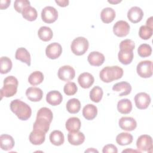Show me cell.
I'll use <instances>...</instances> for the list:
<instances>
[{
  "label": "cell",
  "mask_w": 153,
  "mask_h": 153,
  "mask_svg": "<svg viewBox=\"0 0 153 153\" xmlns=\"http://www.w3.org/2000/svg\"><path fill=\"white\" fill-rule=\"evenodd\" d=\"M56 3H57L60 7H65L68 5L69 1L68 0H56Z\"/></svg>",
  "instance_id": "obj_45"
},
{
  "label": "cell",
  "mask_w": 153,
  "mask_h": 153,
  "mask_svg": "<svg viewBox=\"0 0 153 153\" xmlns=\"http://www.w3.org/2000/svg\"><path fill=\"white\" fill-rule=\"evenodd\" d=\"M1 2V5H0V8L1 10H4L5 9L7 8L8 7V6L10 4L11 1L10 0H1L0 1Z\"/></svg>",
  "instance_id": "obj_44"
},
{
  "label": "cell",
  "mask_w": 153,
  "mask_h": 153,
  "mask_svg": "<svg viewBox=\"0 0 153 153\" xmlns=\"http://www.w3.org/2000/svg\"><path fill=\"white\" fill-rule=\"evenodd\" d=\"M113 91L118 92L119 96H127L129 94L131 91V85L126 81H122L115 84L112 87Z\"/></svg>",
  "instance_id": "obj_15"
},
{
  "label": "cell",
  "mask_w": 153,
  "mask_h": 153,
  "mask_svg": "<svg viewBox=\"0 0 153 153\" xmlns=\"http://www.w3.org/2000/svg\"><path fill=\"white\" fill-rule=\"evenodd\" d=\"M0 72L5 74L9 72L12 68V62L11 59L6 56H2L0 59Z\"/></svg>",
  "instance_id": "obj_34"
},
{
  "label": "cell",
  "mask_w": 153,
  "mask_h": 153,
  "mask_svg": "<svg viewBox=\"0 0 153 153\" xmlns=\"http://www.w3.org/2000/svg\"><path fill=\"white\" fill-rule=\"evenodd\" d=\"M81 123L80 120L77 117H71L67 120L65 126L69 132L78 131L81 128Z\"/></svg>",
  "instance_id": "obj_23"
},
{
  "label": "cell",
  "mask_w": 153,
  "mask_h": 153,
  "mask_svg": "<svg viewBox=\"0 0 153 153\" xmlns=\"http://www.w3.org/2000/svg\"><path fill=\"white\" fill-rule=\"evenodd\" d=\"M53 118V114L52 111L48 108L43 107L40 108L36 114V118H40L45 120L50 123H51Z\"/></svg>",
  "instance_id": "obj_35"
},
{
  "label": "cell",
  "mask_w": 153,
  "mask_h": 153,
  "mask_svg": "<svg viewBox=\"0 0 153 153\" xmlns=\"http://www.w3.org/2000/svg\"><path fill=\"white\" fill-rule=\"evenodd\" d=\"M115 11L110 7L103 8L100 13V17L102 21L105 23H109L112 22L115 17Z\"/></svg>",
  "instance_id": "obj_25"
},
{
  "label": "cell",
  "mask_w": 153,
  "mask_h": 153,
  "mask_svg": "<svg viewBox=\"0 0 153 153\" xmlns=\"http://www.w3.org/2000/svg\"><path fill=\"white\" fill-rule=\"evenodd\" d=\"M44 80V75L40 71H35L30 74L28 78L29 82L32 85L41 84Z\"/></svg>",
  "instance_id": "obj_37"
},
{
  "label": "cell",
  "mask_w": 153,
  "mask_h": 153,
  "mask_svg": "<svg viewBox=\"0 0 153 153\" xmlns=\"http://www.w3.org/2000/svg\"><path fill=\"white\" fill-rule=\"evenodd\" d=\"M57 17L58 12L57 10L51 6L44 7L41 11L42 20L46 23H52L54 22L57 19Z\"/></svg>",
  "instance_id": "obj_7"
},
{
  "label": "cell",
  "mask_w": 153,
  "mask_h": 153,
  "mask_svg": "<svg viewBox=\"0 0 153 153\" xmlns=\"http://www.w3.org/2000/svg\"><path fill=\"white\" fill-rule=\"evenodd\" d=\"M87 60L91 66H100L105 61V56L100 52L92 51L88 54Z\"/></svg>",
  "instance_id": "obj_16"
},
{
  "label": "cell",
  "mask_w": 153,
  "mask_h": 153,
  "mask_svg": "<svg viewBox=\"0 0 153 153\" xmlns=\"http://www.w3.org/2000/svg\"><path fill=\"white\" fill-rule=\"evenodd\" d=\"M18 87V80L13 76H8L4 80V85L1 89V99L3 97H10L16 94Z\"/></svg>",
  "instance_id": "obj_3"
},
{
  "label": "cell",
  "mask_w": 153,
  "mask_h": 153,
  "mask_svg": "<svg viewBox=\"0 0 153 153\" xmlns=\"http://www.w3.org/2000/svg\"><path fill=\"white\" fill-rule=\"evenodd\" d=\"M63 100L62 94L57 90L50 91L47 94L46 101L48 103L53 106H57L61 103Z\"/></svg>",
  "instance_id": "obj_18"
},
{
  "label": "cell",
  "mask_w": 153,
  "mask_h": 153,
  "mask_svg": "<svg viewBox=\"0 0 153 153\" xmlns=\"http://www.w3.org/2000/svg\"><path fill=\"white\" fill-rule=\"evenodd\" d=\"M119 61L123 65H127L130 64L133 59V52L120 50L118 54Z\"/></svg>",
  "instance_id": "obj_31"
},
{
  "label": "cell",
  "mask_w": 153,
  "mask_h": 153,
  "mask_svg": "<svg viewBox=\"0 0 153 153\" xmlns=\"http://www.w3.org/2000/svg\"><path fill=\"white\" fill-rule=\"evenodd\" d=\"M11 111L22 121L27 120L31 116L32 109L26 103L20 99H15L10 103Z\"/></svg>",
  "instance_id": "obj_1"
},
{
  "label": "cell",
  "mask_w": 153,
  "mask_h": 153,
  "mask_svg": "<svg viewBox=\"0 0 153 153\" xmlns=\"http://www.w3.org/2000/svg\"><path fill=\"white\" fill-rule=\"evenodd\" d=\"M133 140V136L128 133L122 132L118 134L116 137L117 143L121 146H124L131 143Z\"/></svg>",
  "instance_id": "obj_29"
},
{
  "label": "cell",
  "mask_w": 153,
  "mask_h": 153,
  "mask_svg": "<svg viewBox=\"0 0 153 153\" xmlns=\"http://www.w3.org/2000/svg\"><path fill=\"white\" fill-rule=\"evenodd\" d=\"M15 142L12 136L4 134L0 136V146L4 151H9L13 148Z\"/></svg>",
  "instance_id": "obj_21"
},
{
  "label": "cell",
  "mask_w": 153,
  "mask_h": 153,
  "mask_svg": "<svg viewBox=\"0 0 153 153\" xmlns=\"http://www.w3.org/2000/svg\"><path fill=\"white\" fill-rule=\"evenodd\" d=\"M98 152V151L97 150H96V149H94V148H88L87 150H86L85 151V152Z\"/></svg>",
  "instance_id": "obj_47"
},
{
  "label": "cell",
  "mask_w": 153,
  "mask_h": 153,
  "mask_svg": "<svg viewBox=\"0 0 153 153\" xmlns=\"http://www.w3.org/2000/svg\"><path fill=\"white\" fill-rule=\"evenodd\" d=\"M136 71L139 76L144 78H149L152 75V62L151 60L140 62L136 67Z\"/></svg>",
  "instance_id": "obj_5"
},
{
  "label": "cell",
  "mask_w": 153,
  "mask_h": 153,
  "mask_svg": "<svg viewBox=\"0 0 153 153\" xmlns=\"http://www.w3.org/2000/svg\"><path fill=\"white\" fill-rule=\"evenodd\" d=\"M50 140L52 144L56 146L62 145L65 141L63 133L60 130H54L50 134Z\"/></svg>",
  "instance_id": "obj_27"
},
{
  "label": "cell",
  "mask_w": 153,
  "mask_h": 153,
  "mask_svg": "<svg viewBox=\"0 0 153 153\" xmlns=\"http://www.w3.org/2000/svg\"><path fill=\"white\" fill-rule=\"evenodd\" d=\"M130 27L129 24L126 21L119 20L114 25L113 32L118 37H124L128 34Z\"/></svg>",
  "instance_id": "obj_8"
},
{
  "label": "cell",
  "mask_w": 153,
  "mask_h": 153,
  "mask_svg": "<svg viewBox=\"0 0 153 153\" xmlns=\"http://www.w3.org/2000/svg\"><path fill=\"white\" fill-rule=\"evenodd\" d=\"M136 146L139 152H152V137L148 134H143L140 136L137 139Z\"/></svg>",
  "instance_id": "obj_6"
},
{
  "label": "cell",
  "mask_w": 153,
  "mask_h": 153,
  "mask_svg": "<svg viewBox=\"0 0 153 153\" xmlns=\"http://www.w3.org/2000/svg\"><path fill=\"white\" fill-rule=\"evenodd\" d=\"M89 46L88 40L82 36L75 38L71 45L72 53L76 56H81L85 53Z\"/></svg>",
  "instance_id": "obj_4"
},
{
  "label": "cell",
  "mask_w": 153,
  "mask_h": 153,
  "mask_svg": "<svg viewBox=\"0 0 153 153\" xmlns=\"http://www.w3.org/2000/svg\"><path fill=\"white\" fill-rule=\"evenodd\" d=\"M26 96L32 102H39L43 96V91L38 87H30L26 91Z\"/></svg>",
  "instance_id": "obj_14"
},
{
  "label": "cell",
  "mask_w": 153,
  "mask_h": 153,
  "mask_svg": "<svg viewBox=\"0 0 153 153\" xmlns=\"http://www.w3.org/2000/svg\"><path fill=\"white\" fill-rule=\"evenodd\" d=\"M57 75L60 79L64 81H69L74 78L75 72L72 66L65 65L59 69Z\"/></svg>",
  "instance_id": "obj_9"
},
{
  "label": "cell",
  "mask_w": 153,
  "mask_h": 153,
  "mask_svg": "<svg viewBox=\"0 0 153 153\" xmlns=\"http://www.w3.org/2000/svg\"><path fill=\"white\" fill-rule=\"evenodd\" d=\"M153 28L150 27L146 25L141 26L139 28V35L142 39H149L152 35Z\"/></svg>",
  "instance_id": "obj_38"
},
{
  "label": "cell",
  "mask_w": 153,
  "mask_h": 153,
  "mask_svg": "<svg viewBox=\"0 0 153 153\" xmlns=\"http://www.w3.org/2000/svg\"><path fill=\"white\" fill-rule=\"evenodd\" d=\"M117 109L123 114H129L132 110L131 102L128 99H123L118 102Z\"/></svg>",
  "instance_id": "obj_26"
},
{
  "label": "cell",
  "mask_w": 153,
  "mask_h": 153,
  "mask_svg": "<svg viewBox=\"0 0 153 153\" xmlns=\"http://www.w3.org/2000/svg\"><path fill=\"white\" fill-rule=\"evenodd\" d=\"M137 53L140 57H146L151 54L152 48L149 44H142L137 49Z\"/></svg>",
  "instance_id": "obj_39"
},
{
  "label": "cell",
  "mask_w": 153,
  "mask_h": 153,
  "mask_svg": "<svg viewBox=\"0 0 153 153\" xmlns=\"http://www.w3.org/2000/svg\"><path fill=\"white\" fill-rule=\"evenodd\" d=\"M15 58L17 60H20L21 62L25 63L27 66H30L31 58L29 51L24 47L19 48L15 54Z\"/></svg>",
  "instance_id": "obj_22"
},
{
  "label": "cell",
  "mask_w": 153,
  "mask_h": 153,
  "mask_svg": "<svg viewBox=\"0 0 153 153\" xmlns=\"http://www.w3.org/2000/svg\"><path fill=\"white\" fill-rule=\"evenodd\" d=\"M97 114V108L93 104L86 105L82 109V115L87 120H93Z\"/></svg>",
  "instance_id": "obj_24"
},
{
  "label": "cell",
  "mask_w": 153,
  "mask_h": 153,
  "mask_svg": "<svg viewBox=\"0 0 153 153\" xmlns=\"http://www.w3.org/2000/svg\"><path fill=\"white\" fill-rule=\"evenodd\" d=\"M38 35L41 40L47 42L51 39L53 36V33L49 27L41 26L38 31Z\"/></svg>",
  "instance_id": "obj_28"
},
{
  "label": "cell",
  "mask_w": 153,
  "mask_h": 153,
  "mask_svg": "<svg viewBox=\"0 0 153 153\" xmlns=\"http://www.w3.org/2000/svg\"><path fill=\"white\" fill-rule=\"evenodd\" d=\"M102 152L103 153H111V152H114V153H117L118 152V149L116 146H115L113 144H108L105 145L102 149Z\"/></svg>",
  "instance_id": "obj_43"
},
{
  "label": "cell",
  "mask_w": 153,
  "mask_h": 153,
  "mask_svg": "<svg viewBox=\"0 0 153 153\" xmlns=\"http://www.w3.org/2000/svg\"><path fill=\"white\" fill-rule=\"evenodd\" d=\"M120 127L126 131H133L137 127L136 120L130 117H123L118 121Z\"/></svg>",
  "instance_id": "obj_12"
},
{
  "label": "cell",
  "mask_w": 153,
  "mask_h": 153,
  "mask_svg": "<svg viewBox=\"0 0 153 153\" xmlns=\"http://www.w3.org/2000/svg\"><path fill=\"white\" fill-rule=\"evenodd\" d=\"M123 72V69L118 66H106L100 71L99 76L102 81L108 83L121 78Z\"/></svg>",
  "instance_id": "obj_2"
},
{
  "label": "cell",
  "mask_w": 153,
  "mask_h": 153,
  "mask_svg": "<svg viewBox=\"0 0 153 153\" xmlns=\"http://www.w3.org/2000/svg\"><path fill=\"white\" fill-rule=\"evenodd\" d=\"M68 140L69 143L73 145H79L84 143L85 140L84 134L80 131L69 132L68 134Z\"/></svg>",
  "instance_id": "obj_20"
},
{
  "label": "cell",
  "mask_w": 153,
  "mask_h": 153,
  "mask_svg": "<svg viewBox=\"0 0 153 153\" xmlns=\"http://www.w3.org/2000/svg\"><path fill=\"white\" fill-rule=\"evenodd\" d=\"M23 17L28 21H34L36 19L38 13L36 9L30 5L26 7L22 13Z\"/></svg>",
  "instance_id": "obj_32"
},
{
  "label": "cell",
  "mask_w": 153,
  "mask_h": 153,
  "mask_svg": "<svg viewBox=\"0 0 153 153\" xmlns=\"http://www.w3.org/2000/svg\"><path fill=\"white\" fill-rule=\"evenodd\" d=\"M143 16L142 10L139 7H133L127 12V17L133 23H137L141 21Z\"/></svg>",
  "instance_id": "obj_13"
},
{
  "label": "cell",
  "mask_w": 153,
  "mask_h": 153,
  "mask_svg": "<svg viewBox=\"0 0 153 153\" xmlns=\"http://www.w3.org/2000/svg\"><path fill=\"white\" fill-rule=\"evenodd\" d=\"M29 140L35 145H39L43 143L45 139V133L37 130H33L30 133Z\"/></svg>",
  "instance_id": "obj_19"
},
{
  "label": "cell",
  "mask_w": 153,
  "mask_h": 153,
  "mask_svg": "<svg viewBox=\"0 0 153 153\" xmlns=\"http://www.w3.org/2000/svg\"><path fill=\"white\" fill-rule=\"evenodd\" d=\"M103 90L99 86H94L90 91V98L95 103L99 102L103 96Z\"/></svg>",
  "instance_id": "obj_36"
},
{
  "label": "cell",
  "mask_w": 153,
  "mask_h": 153,
  "mask_svg": "<svg viewBox=\"0 0 153 153\" xmlns=\"http://www.w3.org/2000/svg\"><path fill=\"white\" fill-rule=\"evenodd\" d=\"M50 123H51L45 120L36 118V121L33 126V130H40L46 133L49 130Z\"/></svg>",
  "instance_id": "obj_33"
},
{
  "label": "cell",
  "mask_w": 153,
  "mask_h": 153,
  "mask_svg": "<svg viewBox=\"0 0 153 153\" xmlns=\"http://www.w3.org/2000/svg\"><path fill=\"white\" fill-rule=\"evenodd\" d=\"M66 109L71 114H76L81 109V103L79 100L75 98L69 99L66 103Z\"/></svg>",
  "instance_id": "obj_30"
},
{
  "label": "cell",
  "mask_w": 153,
  "mask_h": 153,
  "mask_svg": "<svg viewBox=\"0 0 153 153\" xmlns=\"http://www.w3.org/2000/svg\"><path fill=\"white\" fill-rule=\"evenodd\" d=\"M134 102L136 107L139 109H146L151 103L149 95L144 92H140L134 96Z\"/></svg>",
  "instance_id": "obj_10"
},
{
  "label": "cell",
  "mask_w": 153,
  "mask_h": 153,
  "mask_svg": "<svg viewBox=\"0 0 153 153\" xmlns=\"http://www.w3.org/2000/svg\"><path fill=\"white\" fill-rule=\"evenodd\" d=\"M121 1V0H118V1H113V0H111V1H108V2L111 3V4H117V3H119Z\"/></svg>",
  "instance_id": "obj_49"
},
{
  "label": "cell",
  "mask_w": 153,
  "mask_h": 153,
  "mask_svg": "<svg viewBox=\"0 0 153 153\" xmlns=\"http://www.w3.org/2000/svg\"><path fill=\"white\" fill-rule=\"evenodd\" d=\"M152 19L153 17H150L149 18H148L146 20V25L148 26H149L150 27H152L153 28V22H152Z\"/></svg>",
  "instance_id": "obj_46"
},
{
  "label": "cell",
  "mask_w": 153,
  "mask_h": 153,
  "mask_svg": "<svg viewBox=\"0 0 153 153\" xmlns=\"http://www.w3.org/2000/svg\"><path fill=\"white\" fill-rule=\"evenodd\" d=\"M62 53V47L57 42H53L49 44L45 49L46 56L51 59H57Z\"/></svg>",
  "instance_id": "obj_11"
},
{
  "label": "cell",
  "mask_w": 153,
  "mask_h": 153,
  "mask_svg": "<svg viewBox=\"0 0 153 153\" xmlns=\"http://www.w3.org/2000/svg\"><path fill=\"white\" fill-rule=\"evenodd\" d=\"M78 90V87L76 84L74 82H69L66 83L63 88L64 93L68 96L74 95Z\"/></svg>",
  "instance_id": "obj_41"
},
{
  "label": "cell",
  "mask_w": 153,
  "mask_h": 153,
  "mask_svg": "<svg viewBox=\"0 0 153 153\" xmlns=\"http://www.w3.org/2000/svg\"><path fill=\"white\" fill-rule=\"evenodd\" d=\"M30 5V2L27 0H16L14 3V8L18 13H22L23 10Z\"/></svg>",
  "instance_id": "obj_42"
},
{
  "label": "cell",
  "mask_w": 153,
  "mask_h": 153,
  "mask_svg": "<svg viewBox=\"0 0 153 153\" xmlns=\"http://www.w3.org/2000/svg\"><path fill=\"white\" fill-rule=\"evenodd\" d=\"M135 44L133 41L129 39H126L122 41L120 44V50L133 51L134 49Z\"/></svg>",
  "instance_id": "obj_40"
},
{
  "label": "cell",
  "mask_w": 153,
  "mask_h": 153,
  "mask_svg": "<svg viewBox=\"0 0 153 153\" xmlns=\"http://www.w3.org/2000/svg\"><path fill=\"white\" fill-rule=\"evenodd\" d=\"M79 85L83 88H90L94 83V76L88 72H84L80 74L78 78Z\"/></svg>",
  "instance_id": "obj_17"
},
{
  "label": "cell",
  "mask_w": 153,
  "mask_h": 153,
  "mask_svg": "<svg viewBox=\"0 0 153 153\" xmlns=\"http://www.w3.org/2000/svg\"><path fill=\"white\" fill-rule=\"evenodd\" d=\"M139 152V151H136V150H133V149H125V150L123 151V152Z\"/></svg>",
  "instance_id": "obj_48"
}]
</instances>
